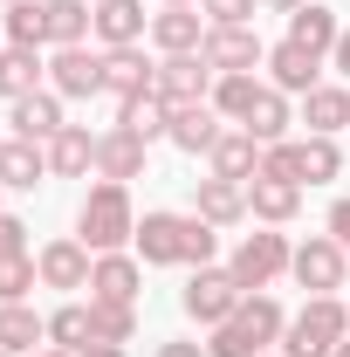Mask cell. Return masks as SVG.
<instances>
[{"label": "cell", "mask_w": 350, "mask_h": 357, "mask_svg": "<svg viewBox=\"0 0 350 357\" xmlns=\"http://www.w3.org/2000/svg\"><path fill=\"white\" fill-rule=\"evenodd\" d=\"M48 344V316H35V303H0V351L35 357Z\"/></svg>", "instance_id": "obj_29"}, {"label": "cell", "mask_w": 350, "mask_h": 357, "mask_svg": "<svg viewBox=\"0 0 350 357\" xmlns=\"http://www.w3.org/2000/svg\"><path fill=\"white\" fill-rule=\"evenodd\" d=\"M96 172V131L89 124H62L48 137V178H89Z\"/></svg>", "instance_id": "obj_23"}, {"label": "cell", "mask_w": 350, "mask_h": 357, "mask_svg": "<svg viewBox=\"0 0 350 357\" xmlns=\"http://www.w3.org/2000/svg\"><path fill=\"white\" fill-rule=\"evenodd\" d=\"M261 69H268V83L282 89V96H309V89L323 83V69H330V62L282 35V42H268V62H261Z\"/></svg>", "instance_id": "obj_11"}, {"label": "cell", "mask_w": 350, "mask_h": 357, "mask_svg": "<svg viewBox=\"0 0 350 357\" xmlns=\"http://www.w3.org/2000/svg\"><path fill=\"white\" fill-rule=\"evenodd\" d=\"M42 289V275H35V255H7L0 261V303H28Z\"/></svg>", "instance_id": "obj_37"}, {"label": "cell", "mask_w": 350, "mask_h": 357, "mask_svg": "<svg viewBox=\"0 0 350 357\" xmlns=\"http://www.w3.org/2000/svg\"><path fill=\"white\" fill-rule=\"evenodd\" d=\"M144 158H151V144L124 124H110V131H96V178H117V185H131L144 178Z\"/></svg>", "instance_id": "obj_16"}, {"label": "cell", "mask_w": 350, "mask_h": 357, "mask_svg": "<svg viewBox=\"0 0 350 357\" xmlns=\"http://www.w3.org/2000/svg\"><path fill=\"white\" fill-rule=\"evenodd\" d=\"M48 7V48H83L96 28V0H42Z\"/></svg>", "instance_id": "obj_31"}, {"label": "cell", "mask_w": 350, "mask_h": 357, "mask_svg": "<svg viewBox=\"0 0 350 357\" xmlns=\"http://www.w3.org/2000/svg\"><path fill=\"white\" fill-rule=\"evenodd\" d=\"M206 28H213V21H206L199 7H158V14H151V35H144V42L158 48V55H199Z\"/></svg>", "instance_id": "obj_17"}, {"label": "cell", "mask_w": 350, "mask_h": 357, "mask_svg": "<svg viewBox=\"0 0 350 357\" xmlns=\"http://www.w3.org/2000/svg\"><path fill=\"white\" fill-rule=\"evenodd\" d=\"M296 213H303V185L296 178H268V172L248 178V220L254 227H289Z\"/></svg>", "instance_id": "obj_18"}, {"label": "cell", "mask_w": 350, "mask_h": 357, "mask_svg": "<svg viewBox=\"0 0 350 357\" xmlns=\"http://www.w3.org/2000/svg\"><path fill=\"white\" fill-rule=\"evenodd\" d=\"M323 234H330V241L350 255V192H344V199H330V213H323Z\"/></svg>", "instance_id": "obj_39"}, {"label": "cell", "mask_w": 350, "mask_h": 357, "mask_svg": "<svg viewBox=\"0 0 350 357\" xmlns=\"http://www.w3.org/2000/svg\"><path fill=\"white\" fill-rule=\"evenodd\" d=\"M48 344L55 351H83V344H96V330H89V303H62V310H48Z\"/></svg>", "instance_id": "obj_34"}, {"label": "cell", "mask_w": 350, "mask_h": 357, "mask_svg": "<svg viewBox=\"0 0 350 357\" xmlns=\"http://www.w3.org/2000/svg\"><path fill=\"white\" fill-rule=\"evenodd\" d=\"M158 7H199V0H158Z\"/></svg>", "instance_id": "obj_46"}, {"label": "cell", "mask_w": 350, "mask_h": 357, "mask_svg": "<svg viewBox=\"0 0 350 357\" xmlns=\"http://www.w3.org/2000/svg\"><path fill=\"white\" fill-rule=\"evenodd\" d=\"M344 337H350V303L344 296H309L282 330V357H337Z\"/></svg>", "instance_id": "obj_4"}, {"label": "cell", "mask_w": 350, "mask_h": 357, "mask_svg": "<svg viewBox=\"0 0 350 357\" xmlns=\"http://www.w3.org/2000/svg\"><path fill=\"white\" fill-rule=\"evenodd\" d=\"M0 35H7L14 48H48V7H42V0H7Z\"/></svg>", "instance_id": "obj_32"}, {"label": "cell", "mask_w": 350, "mask_h": 357, "mask_svg": "<svg viewBox=\"0 0 350 357\" xmlns=\"http://www.w3.org/2000/svg\"><path fill=\"white\" fill-rule=\"evenodd\" d=\"M289 261H296V241H289L282 227H254V234H241V241H234V255H227L234 282H241L248 296L275 289V282L289 275Z\"/></svg>", "instance_id": "obj_5"}, {"label": "cell", "mask_w": 350, "mask_h": 357, "mask_svg": "<svg viewBox=\"0 0 350 357\" xmlns=\"http://www.w3.org/2000/svg\"><path fill=\"white\" fill-rule=\"evenodd\" d=\"M241 282H234V268H220V261H206V268H185V289H178V310H185V323H199V330H220L227 316L241 310Z\"/></svg>", "instance_id": "obj_6"}, {"label": "cell", "mask_w": 350, "mask_h": 357, "mask_svg": "<svg viewBox=\"0 0 350 357\" xmlns=\"http://www.w3.org/2000/svg\"><path fill=\"white\" fill-rule=\"evenodd\" d=\"M131 234H137L131 185L96 178V185L83 192V206H76V241H83L89 255H117V248H131Z\"/></svg>", "instance_id": "obj_3"}, {"label": "cell", "mask_w": 350, "mask_h": 357, "mask_svg": "<svg viewBox=\"0 0 350 357\" xmlns=\"http://www.w3.org/2000/svg\"><path fill=\"white\" fill-rule=\"evenodd\" d=\"M7 255H28V220L21 213H0V261Z\"/></svg>", "instance_id": "obj_40"}, {"label": "cell", "mask_w": 350, "mask_h": 357, "mask_svg": "<svg viewBox=\"0 0 350 357\" xmlns=\"http://www.w3.org/2000/svg\"><path fill=\"white\" fill-rule=\"evenodd\" d=\"M268 357H282V351H268Z\"/></svg>", "instance_id": "obj_51"}, {"label": "cell", "mask_w": 350, "mask_h": 357, "mask_svg": "<svg viewBox=\"0 0 350 357\" xmlns=\"http://www.w3.org/2000/svg\"><path fill=\"white\" fill-rule=\"evenodd\" d=\"M117 124H124V131H137L144 144H158V137H172V103H165L158 89L124 96V103H117Z\"/></svg>", "instance_id": "obj_30"}, {"label": "cell", "mask_w": 350, "mask_h": 357, "mask_svg": "<svg viewBox=\"0 0 350 357\" xmlns=\"http://www.w3.org/2000/svg\"><path fill=\"white\" fill-rule=\"evenodd\" d=\"M254 7H261V0H199V14H206L213 28H254Z\"/></svg>", "instance_id": "obj_38"}, {"label": "cell", "mask_w": 350, "mask_h": 357, "mask_svg": "<svg viewBox=\"0 0 350 357\" xmlns=\"http://www.w3.org/2000/svg\"><path fill=\"white\" fill-rule=\"evenodd\" d=\"M0 7H7V0H0Z\"/></svg>", "instance_id": "obj_52"}, {"label": "cell", "mask_w": 350, "mask_h": 357, "mask_svg": "<svg viewBox=\"0 0 350 357\" xmlns=\"http://www.w3.org/2000/svg\"><path fill=\"white\" fill-rule=\"evenodd\" d=\"M199 55L213 62V76H254V69L268 62V42L254 35V28H206Z\"/></svg>", "instance_id": "obj_10"}, {"label": "cell", "mask_w": 350, "mask_h": 357, "mask_svg": "<svg viewBox=\"0 0 350 357\" xmlns=\"http://www.w3.org/2000/svg\"><path fill=\"white\" fill-rule=\"evenodd\" d=\"M268 14H296V7H303V0H261Z\"/></svg>", "instance_id": "obj_44"}, {"label": "cell", "mask_w": 350, "mask_h": 357, "mask_svg": "<svg viewBox=\"0 0 350 357\" xmlns=\"http://www.w3.org/2000/svg\"><path fill=\"white\" fill-rule=\"evenodd\" d=\"M206 172H213V178H241V185H248V178L261 172V144L241 131V124H227V131H220V144L206 151Z\"/></svg>", "instance_id": "obj_27"}, {"label": "cell", "mask_w": 350, "mask_h": 357, "mask_svg": "<svg viewBox=\"0 0 350 357\" xmlns=\"http://www.w3.org/2000/svg\"><path fill=\"white\" fill-rule=\"evenodd\" d=\"M289 275H296V289H303V296H337V289L350 282V255L330 241V234H309V241H296Z\"/></svg>", "instance_id": "obj_7"}, {"label": "cell", "mask_w": 350, "mask_h": 357, "mask_svg": "<svg viewBox=\"0 0 350 357\" xmlns=\"http://www.w3.org/2000/svg\"><path fill=\"white\" fill-rule=\"evenodd\" d=\"M330 69H337V76H344V83H350V28H344V35H337V48H330Z\"/></svg>", "instance_id": "obj_42"}, {"label": "cell", "mask_w": 350, "mask_h": 357, "mask_svg": "<svg viewBox=\"0 0 350 357\" xmlns=\"http://www.w3.org/2000/svg\"><path fill=\"white\" fill-rule=\"evenodd\" d=\"M48 89L62 103H83V96H103V48H48Z\"/></svg>", "instance_id": "obj_8"}, {"label": "cell", "mask_w": 350, "mask_h": 357, "mask_svg": "<svg viewBox=\"0 0 350 357\" xmlns=\"http://www.w3.org/2000/svg\"><path fill=\"white\" fill-rule=\"evenodd\" d=\"M296 124H303V137L350 131V83H316L309 96H296Z\"/></svg>", "instance_id": "obj_13"}, {"label": "cell", "mask_w": 350, "mask_h": 357, "mask_svg": "<svg viewBox=\"0 0 350 357\" xmlns=\"http://www.w3.org/2000/svg\"><path fill=\"white\" fill-rule=\"evenodd\" d=\"M7 124H14V137H35V144H48V137L69 124V110H62V96H55V89H35V96L7 103Z\"/></svg>", "instance_id": "obj_25"}, {"label": "cell", "mask_w": 350, "mask_h": 357, "mask_svg": "<svg viewBox=\"0 0 350 357\" xmlns=\"http://www.w3.org/2000/svg\"><path fill=\"white\" fill-rule=\"evenodd\" d=\"M282 330H289V310L261 289V296H241V310L227 316L220 330H206V351L213 357H268L282 344Z\"/></svg>", "instance_id": "obj_2"}, {"label": "cell", "mask_w": 350, "mask_h": 357, "mask_svg": "<svg viewBox=\"0 0 350 357\" xmlns=\"http://www.w3.org/2000/svg\"><path fill=\"white\" fill-rule=\"evenodd\" d=\"M151 357H213L206 344H192V337H172V344H158Z\"/></svg>", "instance_id": "obj_41"}, {"label": "cell", "mask_w": 350, "mask_h": 357, "mask_svg": "<svg viewBox=\"0 0 350 357\" xmlns=\"http://www.w3.org/2000/svg\"><path fill=\"white\" fill-rule=\"evenodd\" d=\"M337 35H344V21L323 7V0H303L296 14H289V42H303L309 55H323L330 62V48H337Z\"/></svg>", "instance_id": "obj_28"}, {"label": "cell", "mask_w": 350, "mask_h": 357, "mask_svg": "<svg viewBox=\"0 0 350 357\" xmlns=\"http://www.w3.org/2000/svg\"><path fill=\"white\" fill-rule=\"evenodd\" d=\"M144 35H151L144 0H96V28H89L96 48H144Z\"/></svg>", "instance_id": "obj_14"}, {"label": "cell", "mask_w": 350, "mask_h": 357, "mask_svg": "<svg viewBox=\"0 0 350 357\" xmlns=\"http://www.w3.org/2000/svg\"><path fill=\"white\" fill-rule=\"evenodd\" d=\"M89 330H96V344H131L137 337V303H96L89 296Z\"/></svg>", "instance_id": "obj_35"}, {"label": "cell", "mask_w": 350, "mask_h": 357, "mask_svg": "<svg viewBox=\"0 0 350 357\" xmlns=\"http://www.w3.org/2000/svg\"><path fill=\"white\" fill-rule=\"evenodd\" d=\"M0 48H7V35H0Z\"/></svg>", "instance_id": "obj_49"}, {"label": "cell", "mask_w": 350, "mask_h": 357, "mask_svg": "<svg viewBox=\"0 0 350 357\" xmlns=\"http://www.w3.org/2000/svg\"><path fill=\"white\" fill-rule=\"evenodd\" d=\"M192 213H199V220L206 227H241L248 220V185H241V178H192Z\"/></svg>", "instance_id": "obj_19"}, {"label": "cell", "mask_w": 350, "mask_h": 357, "mask_svg": "<svg viewBox=\"0 0 350 357\" xmlns=\"http://www.w3.org/2000/svg\"><path fill=\"white\" fill-rule=\"evenodd\" d=\"M131 255L144 268H206L220 255V227H206L199 213H178V206H151L131 234Z\"/></svg>", "instance_id": "obj_1"}, {"label": "cell", "mask_w": 350, "mask_h": 357, "mask_svg": "<svg viewBox=\"0 0 350 357\" xmlns=\"http://www.w3.org/2000/svg\"><path fill=\"white\" fill-rule=\"evenodd\" d=\"M35 357H76V351H55V344H42V351H35Z\"/></svg>", "instance_id": "obj_45"}, {"label": "cell", "mask_w": 350, "mask_h": 357, "mask_svg": "<svg viewBox=\"0 0 350 357\" xmlns=\"http://www.w3.org/2000/svg\"><path fill=\"white\" fill-rule=\"evenodd\" d=\"M151 89H158L165 103H206V96H213V62H206V55H158Z\"/></svg>", "instance_id": "obj_12"}, {"label": "cell", "mask_w": 350, "mask_h": 357, "mask_svg": "<svg viewBox=\"0 0 350 357\" xmlns=\"http://www.w3.org/2000/svg\"><path fill=\"white\" fill-rule=\"evenodd\" d=\"M220 131H227V117H220L213 103H172V137L165 144H178L185 158H206L220 144Z\"/></svg>", "instance_id": "obj_22"}, {"label": "cell", "mask_w": 350, "mask_h": 357, "mask_svg": "<svg viewBox=\"0 0 350 357\" xmlns=\"http://www.w3.org/2000/svg\"><path fill=\"white\" fill-rule=\"evenodd\" d=\"M151 76H158V55H144V48H103V96H110V103L144 96Z\"/></svg>", "instance_id": "obj_20"}, {"label": "cell", "mask_w": 350, "mask_h": 357, "mask_svg": "<svg viewBox=\"0 0 350 357\" xmlns=\"http://www.w3.org/2000/svg\"><path fill=\"white\" fill-rule=\"evenodd\" d=\"M89 255L76 234H55V241H42L35 248V275H42V289H62V296H76V289H89Z\"/></svg>", "instance_id": "obj_9"}, {"label": "cell", "mask_w": 350, "mask_h": 357, "mask_svg": "<svg viewBox=\"0 0 350 357\" xmlns=\"http://www.w3.org/2000/svg\"><path fill=\"white\" fill-rule=\"evenodd\" d=\"M76 357H131V351H124V344H83Z\"/></svg>", "instance_id": "obj_43"}, {"label": "cell", "mask_w": 350, "mask_h": 357, "mask_svg": "<svg viewBox=\"0 0 350 357\" xmlns=\"http://www.w3.org/2000/svg\"><path fill=\"white\" fill-rule=\"evenodd\" d=\"M89 296H96V303H137V296H144V261H137L131 248L96 255V261H89Z\"/></svg>", "instance_id": "obj_15"}, {"label": "cell", "mask_w": 350, "mask_h": 357, "mask_svg": "<svg viewBox=\"0 0 350 357\" xmlns=\"http://www.w3.org/2000/svg\"><path fill=\"white\" fill-rule=\"evenodd\" d=\"M303 151V185H337L344 178V144L337 137H296Z\"/></svg>", "instance_id": "obj_33"}, {"label": "cell", "mask_w": 350, "mask_h": 357, "mask_svg": "<svg viewBox=\"0 0 350 357\" xmlns=\"http://www.w3.org/2000/svg\"><path fill=\"white\" fill-rule=\"evenodd\" d=\"M289 124H296V96H282V89L261 76L254 103H248V117H241V131L254 137V144H282V137H289Z\"/></svg>", "instance_id": "obj_21"}, {"label": "cell", "mask_w": 350, "mask_h": 357, "mask_svg": "<svg viewBox=\"0 0 350 357\" xmlns=\"http://www.w3.org/2000/svg\"><path fill=\"white\" fill-rule=\"evenodd\" d=\"M0 192H7V185H0ZM0 213H7V206H0Z\"/></svg>", "instance_id": "obj_48"}, {"label": "cell", "mask_w": 350, "mask_h": 357, "mask_svg": "<svg viewBox=\"0 0 350 357\" xmlns=\"http://www.w3.org/2000/svg\"><path fill=\"white\" fill-rule=\"evenodd\" d=\"M48 178V144L35 137H0V185L7 192H35Z\"/></svg>", "instance_id": "obj_24"}, {"label": "cell", "mask_w": 350, "mask_h": 357, "mask_svg": "<svg viewBox=\"0 0 350 357\" xmlns=\"http://www.w3.org/2000/svg\"><path fill=\"white\" fill-rule=\"evenodd\" d=\"M337 357H350V337H344V344H337Z\"/></svg>", "instance_id": "obj_47"}, {"label": "cell", "mask_w": 350, "mask_h": 357, "mask_svg": "<svg viewBox=\"0 0 350 357\" xmlns=\"http://www.w3.org/2000/svg\"><path fill=\"white\" fill-rule=\"evenodd\" d=\"M0 357H14V351H0Z\"/></svg>", "instance_id": "obj_50"}, {"label": "cell", "mask_w": 350, "mask_h": 357, "mask_svg": "<svg viewBox=\"0 0 350 357\" xmlns=\"http://www.w3.org/2000/svg\"><path fill=\"white\" fill-rule=\"evenodd\" d=\"M254 89H261V76H213V96H206V103H213L227 124H241L248 103H254Z\"/></svg>", "instance_id": "obj_36"}, {"label": "cell", "mask_w": 350, "mask_h": 357, "mask_svg": "<svg viewBox=\"0 0 350 357\" xmlns=\"http://www.w3.org/2000/svg\"><path fill=\"white\" fill-rule=\"evenodd\" d=\"M48 89V48H0V96L7 103H21V96H35Z\"/></svg>", "instance_id": "obj_26"}]
</instances>
